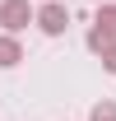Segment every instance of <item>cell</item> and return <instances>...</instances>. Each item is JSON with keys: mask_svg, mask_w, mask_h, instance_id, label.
I'll use <instances>...</instances> for the list:
<instances>
[{"mask_svg": "<svg viewBox=\"0 0 116 121\" xmlns=\"http://www.w3.org/2000/svg\"><path fill=\"white\" fill-rule=\"evenodd\" d=\"M98 5H112V0H98Z\"/></svg>", "mask_w": 116, "mask_h": 121, "instance_id": "ba28073f", "label": "cell"}, {"mask_svg": "<svg viewBox=\"0 0 116 121\" xmlns=\"http://www.w3.org/2000/svg\"><path fill=\"white\" fill-rule=\"evenodd\" d=\"M19 60H23V42L9 37V33H0V70H14Z\"/></svg>", "mask_w": 116, "mask_h": 121, "instance_id": "3957f363", "label": "cell"}, {"mask_svg": "<svg viewBox=\"0 0 116 121\" xmlns=\"http://www.w3.org/2000/svg\"><path fill=\"white\" fill-rule=\"evenodd\" d=\"M88 121H116V103H112V98H102V103H93Z\"/></svg>", "mask_w": 116, "mask_h": 121, "instance_id": "8992f818", "label": "cell"}, {"mask_svg": "<svg viewBox=\"0 0 116 121\" xmlns=\"http://www.w3.org/2000/svg\"><path fill=\"white\" fill-rule=\"evenodd\" d=\"M112 42H116L112 33H102V28H88V51H93V56H102V51H107Z\"/></svg>", "mask_w": 116, "mask_h": 121, "instance_id": "5b68a950", "label": "cell"}, {"mask_svg": "<svg viewBox=\"0 0 116 121\" xmlns=\"http://www.w3.org/2000/svg\"><path fill=\"white\" fill-rule=\"evenodd\" d=\"M33 0H0V28L9 33V37H19V33L33 23Z\"/></svg>", "mask_w": 116, "mask_h": 121, "instance_id": "6da1fadb", "label": "cell"}, {"mask_svg": "<svg viewBox=\"0 0 116 121\" xmlns=\"http://www.w3.org/2000/svg\"><path fill=\"white\" fill-rule=\"evenodd\" d=\"M33 23H37V28H42L46 37H60V33L70 28V9H65V5H60V0H46L42 9H37V14H33Z\"/></svg>", "mask_w": 116, "mask_h": 121, "instance_id": "7a4b0ae2", "label": "cell"}, {"mask_svg": "<svg viewBox=\"0 0 116 121\" xmlns=\"http://www.w3.org/2000/svg\"><path fill=\"white\" fill-rule=\"evenodd\" d=\"M42 5H46V0H42Z\"/></svg>", "mask_w": 116, "mask_h": 121, "instance_id": "9c48e42d", "label": "cell"}, {"mask_svg": "<svg viewBox=\"0 0 116 121\" xmlns=\"http://www.w3.org/2000/svg\"><path fill=\"white\" fill-rule=\"evenodd\" d=\"M93 28H102V33H112V37H116V0H112V5H98Z\"/></svg>", "mask_w": 116, "mask_h": 121, "instance_id": "277c9868", "label": "cell"}, {"mask_svg": "<svg viewBox=\"0 0 116 121\" xmlns=\"http://www.w3.org/2000/svg\"><path fill=\"white\" fill-rule=\"evenodd\" d=\"M98 60H102V70H107V75H116V42H112V47H107V51H102V56H98Z\"/></svg>", "mask_w": 116, "mask_h": 121, "instance_id": "52a82bcc", "label": "cell"}]
</instances>
